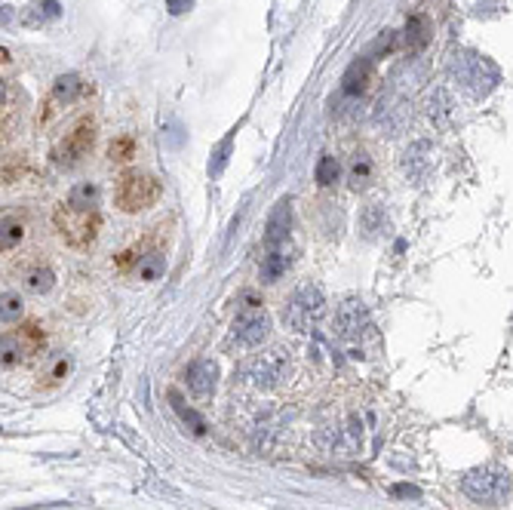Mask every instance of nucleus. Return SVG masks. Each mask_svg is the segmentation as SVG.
I'll return each instance as SVG.
<instances>
[{"label":"nucleus","mask_w":513,"mask_h":510,"mask_svg":"<svg viewBox=\"0 0 513 510\" xmlns=\"http://www.w3.org/2000/svg\"><path fill=\"white\" fill-rule=\"evenodd\" d=\"M3 99H6V84L0 80V105H3Z\"/></svg>","instance_id":"2f4dec72"},{"label":"nucleus","mask_w":513,"mask_h":510,"mask_svg":"<svg viewBox=\"0 0 513 510\" xmlns=\"http://www.w3.org/2000/svg\"><path fill=\"white\" fill-rule=\"evenodd\" d=\"M375 49H384V53H390V49H394V31H384V34L375 40Z\"/></svg>","instance_id":"c85d7f7f"},{"label":"nucleus","mask_w":513,"mask_h":510,"mask_svg":"<svg viewBox=\"0 0 513 510\" xmlns=\"http://www.w3.org/2000/svg\"><path fill=\"white\" fill-rule=\"evenodd\" d=\"M397 495H415V489H409V486H400V489H394Z\"/></svg>","instance_id":"7c9ffc66"},{"label":"nucleus","mask_w":513,"mask_h":510,"mask_svg":"<svg viewBox=\"0 0 513 510\" xmlns=\"http://www.w3.org/2000/svg\"><path fill=\"white\" fill-rule=\"evenodd\" d=\"M22 360H28V354H25V348L18 344L16 332L3 335V339H0V366H18Z\"/></svg>","instance_id":"412c9836"},{"label":"nucleus","mask_w":513,"mask_h":510,"mask_svg":"<svg viewBox=\"0 0 513 510\" xmlns=\"http://www.w3.org/2000/svg\"><path fill=\"white\" fill-rule=\"evenodd\" d=\"M289 228H292V200L283 197V200H277V206L271 209V215H268V225H264V243H268L271 250L280 246V243H286Z\"/></svg>","instance_id":"9d476101"},{"label":"nucleus","mask_w":513,"mask_h":510,"mask_svg":"<svg viewBox=\"0 0 513 510\" xmlns=\"http://www.w3.org/2000/svg\"><path fill=\"white\" fill-rule=\"evenodd\" d=\"M169 400H173L175 412H179V415H182V422H185V424H191V430H194V433H203V430H206V422H203V418H200L194 409H188V406L182 403V397H179V393H169Z\"/></svg>","instance_id":"b1692460"},{"label":"nucleus","mask_w":513,"mask_h":510,"mask_svg":"<svg viewBox=\"0 0 513 510\" xmlns=\"http://www.w3.org/2000/svg\"><path fill=\"white\" fill-rule=\"evenodd\" d=\"M335 326H338V335L345 341H360L372 329L366 304L357 302V298H347V302L338 308V314H335Z\"/></svg>","instance_id":"6e6552de"},{"label":"nucleus","mask_w":513,"mask_h":510,"mask_svg":"<svg viewBox=\"0 0 513 510\" xmlns=\"http://www.w3.org/2000/svg\"><path fill=\"white\" fill-rule=\"evenodd\" d=\"M289 372V354L283 348L264 350V354H255L249 363L243 366V381L252 385L255 391H274V387L283 385Z\"/></svg>","instance_id":"f03ea898"},{"label":"nucleus","mask_w":513,"mask_h":510,"mask_svg":"<svg viewBox=\"0 0 513 510\" xmlns=\"http://www.w3.org/2000/svg\"><path fill=\"white\" fill-rule=\"evenodd\" d=\"M215 375H218V369H215L212 360H197L188 366L185 372V381H188V391L194 393V397H209V393L215 391Z\"/></svg>","instance_id":"9b49d317"},{"label":"nucleus","mask_w":513,"mask_h":510,"mask_svg":"<svg viewBox=\"0 0 513 510\" xmlns=\"http://www.w3.org/2000/svg\"><path fill=\"white\" fill-rule=\"evenodd\" d=\"M92 142H96V126H92L90 120H84V123L74 126V130L68 132L65 138H62L53 157L59 163H65V167H71V163H77L84 154H90Z\"/></svg>","instance_id":"1a4fd4ad"},{"label":"nucleus","mask_w":513,"mask_h":510,"mask_svg":"<svg viewBox=\"0 0 513 510\" xmlns=\"http://www.w3.org/2000/svg\"><path fill=\"white\" fill-rule=\"evenodd\" d=\"M194 6V0H166V10L173 12V16H182V12H188Z\"/></svg>","instance_id":"cd10ccee"},{"label":"nucleus","mask_w":513,"mask_h":510,"mask_svg":"<svg viewBox=\"0 0 513 510\" xmlns=\"http://www.w3.org/2000/svg\"><path fill=\"white\" fill-rule=\"evenodd\" d=\"M157 200H160V182L145 172H126L114 191V203L123 212H142V209L154 206Z\"/></svg>","instance_id":"7ed1b4c3"},{"label":"nucleus","mask_w":513,"mask_h":510,"mask_svg":"<svg viewBox=\"0 0 513 510\" xmlns=\"http://www.w3.org/2000/svg\"><path fill=\"white\" fill-rule=\"evenodd\" d=\"M406 40H409L412 49L427 47V40H430V22H427V16H421V12L409 16V22H406Z\"/></svg>","instance_id":"a211bd4d"},{"label":"nucleus","mask_w":513,"mask_h":510,"mask_svg":"<svg viewBox=\"0 0 513 510\" xmlns=\"http://www.w3.org/2000/svg\"><path fill=\"white\" fill-rule=\"evenodd\" d=\"M338 175H341V167H338V160L335 157H320V163H316V169H314V178H316V184H323V188H329V184H335L338 182Z\"/></svg>","instance_id":"5701e85b"},{"label":"nucleus","mask_w":513,"mask_h":510,"mask_svg":"<svg viewBox=\"0 0 513 510\" xmlns=\"http://www.w3.org/2000/svg\"><path fill=\"white\" fill-rule=\"evenodd\" d=\"M53 286H55V274L49 271V267H31V271L25 274V289H28L31 295H47Z\"/></svg>","instance_id":"f3484780"},{"label":"nucleus","mask_w":513,"mask_h":510,"mask_svg":"<svg viewBox=\"0 0 513 510\" xmlns=\"http://www.w3.org/2000/svg\"><path fill=\"white\" fill-rule=\"evenodd\" d=\"M452 71L458 74V80L471 95H486L498 84V68L477 53H458L452 62Z\"/></svg>","instance_id":"423d86ee"},{"label":"nucleus","mask_w":513,"mask_h":510,"mask_svg":"<svg viewBox=\"0 0 513 510\" xmlns=\"http://www.w3.org/2000/svg\"><path fill=\"white\" fill-rule=\"evenodd\" d=\"M22 240H25V221L22 219H16V215L0 219V252L16 250Z\"/></svg>","instance_id":"2eb2a0df"},{"label":"nucleus","mask_w":513,"mask_h":510,"mask_svg":"<svg viewBox=\"0 0 513 510\" xmlns=\"http://www.w3.org/2000/svg\"><path fill=\"white\" fill-rule=\"evenodd\" d=\"M163 271H166V258H163L160 252H148V255H142V258L136 261V277L142 280V283H154V280H160Z\"/></svg>","instance_id":"4468645a"},{"label":"nucleus","mask_w":513,"mask_h":510,"mask_svg":"<svg viewBox=\"0 0 513 510\" xmlns=\"http://www.w3.org/2000/svg\"><path fill=\"white\" fill-rule=\"evenodd\" d=\"M467 498L479 501V505H504L510 501V474L504 470H473L461 480Z\"/></svg>","instance_id":"39448f33"},{"label":"nucleus","mask_w":513,"mask_h":510,"mask_svg":"<svg viewBox=\"0 0 513 510\" xmlns=\"http://www.w3.org/2000/svg\"><path fill=\"white\" fill-rule=\"evenodd\" d=\"M55 228H59L62 240L74 250H90L99 237L102 228V215L99 209H71V206H59L55 209Z\"/></svg>","instance_id":"f257e3e1"},{"label":"nucleus","mask_w":513,"mask_h":510,"mask_svg":"<svg viewBox=\"0 0 513 510\" xmlns=\"http://www.w3.org/2000/svg\"><path fill=\"white\" fill-rule=\"evenodd\" d=\"M99 184H92V182H84V184H77V188L68 194V206L71 209H96L99 206Z\"/></svg>","instance_id":"6ab92c4d"},{"label":"nucleus","mask_w":513,"mask_h":510,"mask_svg":"<svg viewBox=\"0 0 513 510\" xmlns=\"http://www.w3.org/2000/svg\"><path fill=\"white\" fill-rule=\"evenodd\" d=\"M231 138L234 136H227L225 142L215 148V154H212V160H209V175L212 178H218L221 175V169H225V163H227V154H231Z\"/></svg>","instance_id":"a878e982"},{"label":"nucleus","mask_w":513,"mask_h":510,"mask_svg":"<svg viewBox=\"0 0 513 510\" xmlns=\"http://www.w3.org/2000/svg\"><path fill=\"white\" fill-rule=\"evenodd\" d=\"M25 314V302L18 292H0V323H16Z\"/></svg>","instance_id":"4be33fe9"},{"label":"nucleus","mask_w":513,"mask_h":510,"mask_svg":"<svg viewBox=\"0 0 513 510\" xmlns=\"http://www.w3.org/2000/svg\"><path fill=\"white\" fill-rule=\"evenodd\" d=\"M43 6H47V16H59L62 12V6H59V0H43Z\"/></svg>","instance_id":"c756f323"},{"label":"nucleus","mask_w":513,"mask_h":510,"mask_svg":"<svg viewBox=\"0 0 513 510\" xmlns=\"http://www.w3.org/2000/svg\"><path fill=\"white\" fill-rule=\"evenodd\" d=\"M10 59V53H6V49H0V62H6Z\"/></svg>","instance_id":"473e14b6"},{"label":"nucleus","mask_w":513,"mask_h":510,"mask_svg":"<svg viewBox=\"0 0 513 510\" xmlns=\"http://www.w3.org/2000/svg\"><path fill=\"white\" fill-rule=\"evenodd\" d=\"M372 84V59H357L345 74V93L347 95H363Z\"/></svg>","instance_id":"f8f14e48"},{"label":"nucleus","mask_w":513,"mask_h":510,"mask_svg":"<svg viewBox=\"0 0 513 510\" xmlns=\"http://www.w3.org/2000/svg\"><path fill=\"white\" fill-rule=\"evenodd\" d=\"M286 255H283L280 246H274L268 255L262 258V280L264 283H274V280H280L283 274H286Z\"/></svg>","instance_id":"aec40b11"},{"label":"nucleus","mask_w":513,"mask_h":510,"mask_svg":"<svg viewBox=\"0 0 513 510\" xmlns=\"http://www.w3.org/2000/svg\"><path fill=\"white\" fill-rule=\"evenodd\" d=\"M132 154H136V142H132L129 136H123V138H114V142H111V148H108V157H111V160H117V163L132 160Z\"/></svg>","instance_id":"393cba45"},{"label":"nucleus","mask_w":513,"mask_h":510,"mask_svg":"<svg viewBox=\"0 0 513 510\" xmlns=\"http://www.w3.org/2000/svg\"><path fill=\"white\" fill-rule=\"evenodd\" d=\"M323 314H326V295H323V289L316 283H301L295 289V295L289 298L283 317H286V323L295 332H308L314 323L323 320Z\"/></svg>","instance_id":"20e7f679"},{"label":"nucleus","mask_w":513,"mask_h":510,"mask_svg":"<svg viewBox=\"0 0 513 510\" xmlns=\"http://www.w3.org/2000/svg\"><path fill=\"white\" fill-rule=\"evenodd\" d=\"M80 93H84V84H80L77 74H62V77H55V84H53V99L55 101L71 105V101H77Z\"/></svg>","instance_id":"dca6fc26"},{"label":"nucleus","mask_w":513,"mask_h":510,"mask_svg":"<svg viewBox=\"0 0 513 510\" xmlns=\"http://www.w3.org/2000/svg\"><path fill=\"white\" fill-rule=\"evenodd\" d=\"M375 178V167H372V157L369 154H353L351 157V167H347V182H351L353 191H363L369 188V182Z\"/></svg>","instance_id":"ddd939ff"},{"label":"nucleus","mask_w":513,"mask_h":510,"mask_svg":"<svg viewBox=\"0 0 513 510\" xmlns=\"http://www.w3.org/2000/svg\"><path fill=\"white\" fill-rule=\"evenodd\" d=\"M271 332V317L264 308H243V314L234 320V341H240L243 348H255V344H262L268 339Z\"/></svg>","instance_id":"0eeeda50"},{"label":"nucleus","mask_w":513,"mask_h":510,"mask_svg":"<svg viewBox=\"0 0 513 510\" xmlns=\"http://www.w3.org/2000/svg\"><path fill=\"white\" fill-rule=\"evenodd\" d=\"M68 369H71V363H68V356H55V363L49 366V372H47V385L53 387V385H59L62 378L68 375Z\"/></svg>","instance_id":"bb28decb"}]
</instances>
